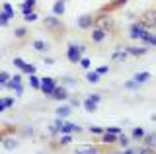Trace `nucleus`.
Segmentation results:
<instances>
[{"label": "nucleus", "instance_id": "nucleus-28", "mask_svg": "<svg viewBox=\"0 0 156 154\" xmlns=\"http://www.w3.org/2000/svg\"><path fill=\"white\" fill-rule=\"evenodd\" d=\"M22 18H23V22L26 23H35V22H39V12L37 10H31V12H26V14H22Z\"/></svg>", "mask_w": 156, "mask_h": 154}, {"label": "nucleus", "instance_id": "nucleus-10", "mask_svg": "<svg viewBox=\"0 0 156 154\" xmlns=\"http://www.w3.org/2000/svg\"><path fill=\"white\" fill-rule=\"evenodd\" d=\"M18 146H20V141L12 133H6V137H4V141H2V148L8 150V152H14V150H18Z\"/></svg>", "mask_w": 156, "mask_h": 154}, {"label": "nucleus", "instance_id": "nucleus-33", "mask_svg": "<svg viewBox=\"0 0 156 154\" xmlns=\"http://www.w3.org/2000/svg\"><path fill=\"white\" fill-rule=\"evenodd\" d=\"M20 133H22V137H26V138L35 137V129H33L31 125H23V127L20 129Z\"/></svg>", "mask_w": 156, "mask_h": 154}, {"label": "nucleus", "instance_id": "nucleus-5", "mask_svg": "<svg viewBox=\"0 0 156 154\" xmlns=\"http://www.w3.org/2000/svg\"><path fill=\"white\" fill-rule=\"evenodd\" d=\"M146 31H148V30H146V27L143 26V22H140V20H135V22L129 26L127 37H129L131 41H140V39H143V35H144Z\"/></svg>", "mask_w": 156, "mask_h": 154}, {"label": "nucleus", "instance_id": "nucleus-20", "mask_svg": "<svg viewBox=\"0 0 156 154\" xmlns=\"http://www.w3.org/2000/svg\"><path fill=\"white\" fill-rule=\"evenodd\" d=\"M98 107H100V103H96L94 100L88 98V96H86L84 100H82V109H84L86 113H96V111H98Z\"/></svg>", "mask_w": 156, "mask_h": 154}, {"label": "nucleus", "instance_id": "nucleus-37", "mask_svg": "<svg viewBox=\"0 0 156 154\" xmlns=\"http://www.w3.org/2000/svg\"><path fill=\"white\" fill-rule=\"evenodd\" d=\"M22 72H23L26 76H29V74H35V72H37V66L33 65V62H26V66L22 68Z\"/></svg>", "mask_w": 156, "mask_h": 154}, {"label": "nucleus", "instance_id": "nucleus-30", "mask_svg": "<svg viewBox=\"0 0 156 154\" xmlns=\"http://www.w3.org/2000/svg\"><path fill=\"white\" fill-rule=\"evenodd\" d=\"M35 8H37V4H35V2H29V0H23L22 4H18V10L22 12V14L31 12V10H35Z\"/></svg>", "mask_w": 156, "mask_h": 154}, {"label": "nucleus", "instance_id": "nucleus-4", "mask_svg": "<svg viewBox=\"0 0 156 154\" xmlns=\"http://www.w3.org/2000/svg\"><path fill=\"white\" fill-rule=\"evenodd\" d=\"M58 84H61V82H58V78H53V76H43V78H41V90H39V92L45 96V98L51 100V96L55 94V90H57Z\"/></svg>", "mask_w": 156, "mask_h": 154}, {"label": "nucleus", "instance_id": "nucleus-2", "mask_svg": "<svg viewBox=\"0 0 156 154\" xmlns=\"http://www.w3.org/2000/svg\"><path fill=\"white\" fill-rule=\"evenodd\" d=\"M109 35H111V33L107 31L104 26H98V23L90 30V41L94 43V45H101V43H105L107 39H109Z\"/></svg>", "mask_w": 156, "mask_h": 154}, {"label": "nucleus", "instance_id": "nucleus-43", "mask_svg": "<svg viewBox=\"0 0 156 154\" xmlns=\"http://www.w3.org/2000/svg\"><path fill=\"white\" fill-rule=\"evenodd\" d=\"M105 131L115 133V135H121V133H123V129H121V127H117V125H111V127H105Z\"/></svg>", "mask_w": 156, "mask_h": 154}, {"label": "nucleus", "instance_id": "nucleus-1", "mask_svg": "<svg viewBox=\"0 0 156 154\" xmlns=\"http://www.w3.org/2000/svg\"><path fill=\"white\" fill-rule=\"evenodd\" d=\"M41 23H43V27H45L49 33H53V35H58V33H62V31L66 30L65 23H62V20L58 16H55V14H49V16H45L41 20Z\"/></svg>", "mask_w": 156, "mask_h": 154}, {"label": "nucleus", "instance_id": "nucleus-41", "mask_svg": "<svg viewBox=\"0 0 156 154\" xmlns=\"http://www.w3.org/2000/svg\"><path fill=\"white\" fill-rule=\"evenodd\" d=\"M10 78H12V74H10L8 70H0V82H2V84H6Z\"/></svg>", "mask_w": 156, "mask_h": 154}, {"label": "nucleus", "instance_id": "nucleus-35", "mask_svg": "<svg viewBox=\"0 0 156 154\" xmlns=\"http://www.w3.org/2000/svg\"><path fill=\"white\" fill-rule=\"evenodd\" d=\"M10 22H12V18H10L8 14L2 10V8H0V27H8Z\"/></svg>", "mask_w": 156, "mask_h": 154}, {"label": "nucleus", "instance_id": "nucleus-32", "mask_svg": "<svg viewBox=\"0 0 156 154\" xmlns=\"http://www.w3.org/2000/svg\"><path fill=\"white\" fill-rule=\"evenodd\" d=\"M143 142H144V144H148V146H152L154 150H156V131L146 133V135H144V138H143Z\"/></svg>", "mask_w": 156, "mask_h": 154}, {"label": "nucleus", "instance_id": "nucleus-9", "mask_svg": "<svg viewBox=\"0 0 156 154\" xmlns=\"http://www.w3.org/2000/svg\"><path fill=\"white\" fill-rule=\"evenodd\" d=\"M68 98H70V90L66 88V86H62V84H58L57 86V90H55V94L51 96V100H55V102H68Z\"/></svg>", "mask_w": 156, "mask_h": 154}, {"label": "nucleus", "instance_id": "nucleus-25", "mask_svg": "<svg viewBox=\"0 0 156 154\" xmlns=\"http://www.w3.org/2000/svg\"><path fill=\"white\" fill-rule=\"evenodd\" d=\"M72 138H74V133H61L57 142H58V146H61V148H65V146H70Z\"/></svg>", "mask_w": 156, "mask_h": 154}, {"label": "nucleus", "instance_id": "nucleus-8", "mask_svg": "<svg viewBox=\"0 0 156 154\" xmlns=\"http://www.w3.org/2000/svg\"><path fill=\"white\" fill-rule=\"evenodd\" d=\"M31 49L35 53H41V55H47L49 51H51V41L47 39H41V37H37V39L31 41Z\"/></svg>", "mask_w": 156, "mask_h": 154}, {"label": "nucleus", "instance_id": "nucleus-24", "mask_svg": "<svg viewBox=\"0 0 156 154\" xmlns=\"http://www.w3.org/2000/svg\"><path fill=\"white\" fill-rule=\"evenodd\" d=\"M129 135H131V138H133V142H143V138H144L146 131H144L143 127H133Z\"/></svg>", "mask_w": 156, "mask_h": 154}, {"label": "nucleus", "instance_id": "nucleus-23", "mask_svg": "<svg viewBox=\"0 0 156 154\" xmlns=\"http://www.w3.org/2000/svg\"><path fill=\"white\" fill-rule=\"evenodd\" d=\"M133 78H135V80H136V82H139L140 86H143V84H146V82H150L152 74H150L148 70H140V72H135V74H133Z\"/></svg>", "mask_w": 156, "mask_h": 154}, {"label": "nucleus", "instance_id": "nucleus-3", "mask_svg": "<svg viewBox=\"0 0 156 154\" xmlns=\"http://www.w3.org/2000/svg\"><path fill=\"white\" fill-rule=\"evenodd\" d=\"M84 57V53L80 51V47H78V43L72 39L66 43V61L70 62V65H78L80 62V59Z\"/></svg>", "mask_w": 156, "mask_h": 154}, {"label": "nucleus", "instance_id": "nucleus-48", "mask_svg": "<svg viewBox=\"0 0 156 154\" xmlns=\"http://www.w3.org/2000/svg\"><path fill=\"white\" fill-rule=\"evenodd\" d=\"M0 90H4V84L2 82H0Z\"/></svg>", "mask_w": 156, "mask_h": 154}, {"label": "nucleus", "instance_id": "nucleus-40", "mask_svg": "<svg viewBox=\"0 0 156 154\" xmlns=\"http://www.w3.org/2000/svg\"><path fill=\"white\" fill-rule=\"evenodd\" d=\"M68 103L72 105V107H82V100L80 98H76V96H70V98H68Z\"/></svg>", "mask_w": 156, "mask_h": 154}, {"label": "nucleus", "instance_id": "nucleus-21", "mask_svg": "<svg viewBox=\"0 0 156 154\" xmlns=\"http://www.w3.org/2000/svg\"><path fill=\"white\" fill-rule=\"evenodd\" d=\"M84 80H86L88 84H100V82H101V74H100V72H98L96 68H94V70L90 68V70H86Z\"/></svg>", "mask_w": 156, "mask_h": 154}, {"label": "nucleus", "instance_id": "nucleus-44", "mask_svg": "<svg viewBox=\"0 0 156 154\" xmlns=\"http://www.w3.org/2000/svg\"><path fill=\"white\" fill-rule=\"evenodd\" d=\"M43 65H45V66H53V65H55V59L45 55V59H43Z\"/></svg>", "mask_w": 156, "mask_h": 154}, {"label": "nucleus", "instance_id": "nucleus-13", "mask_svg": "<svg viewBox=\"0 0 156 154\" xmlns=\"http://www.w3.org/2000/svg\"><path fill=\"white\" fill-rule=\"evenodd\" d=\"M125 49L129 51V55H131V57L139 59V57H144L146 53L150 51V47H146V45H143V43H139V45H129V47H125Z\"/></svg>", "mask_w": 156, "mask_h": 154}, {"label": "nucleus", "instance_id": "nucleus-16", "mask_svg": "<svg viewBox=\"0 0 156 154\" xmlns=\"http://www.w3.org/2000/svg\"><path fill=\"white\" fill-rule=\"evenodd\" d=\"M51 14H55V16L62 18L66 14V0H55L51 6Z\"/></svg>", "mask_w": 156, "mask_h": 154}, {"label": "nucleus", "instance_id": "nucleus-42", "mask_svg": "<svg viewBox=\"0 0 156 154\" xmlns=\"http://www.w3.org/2000/svg\"><path fill=\"white\" fill-rule=\"evenodd\" d=\"M96 70L100 72L101 76H105V74H109V65H101V66H96Z\"/></svg>", "mask_w": 156, "mask_h": 154}, {"label": "nucleus", "instance_id": "nucleus-36", "mask_svg": "<svg viewBox=\"0 0 156 154\" xmlns=\"http://www.w3.org/2000/svg\"><path fill=\"white\" fill-rule=\"evenodd\" d=\"M0 8H2V10L8 14V16L12 18V20H14V18H16V10H14V8H12V4H10V2H2V6H0Z\"/></svg>", "mask_w": 156, "mask_h": 154}, {"label": "nucleus", "instance_id": "nucleus-38", "mask_svg": "<svg viewBox=\"0 0 156 154\" xmlns=\"http://www.w3.org/2000/svg\"><path fill=\"white\" fill-rule=\"evenodd\" d=\"M78 66H80L82 70H90V66H92V61H90V57H82L80 59V62H78Z\"/></svg>", "mask_w": 156, "mask_h": 154}, {"label": "nucleus", "instance_id": "nucleus-18", "mask_svg": "<svg viewBox=\"0 0 156 154\" xmlns=\"http://www.w3.org/2000/svg\"><path fill=\"white\" fill-rule=\"evenodd\" d=\"M131 0H111L109 4H105L101 10H107V12H115V10H119V8H125L127 4H129Z\"/></svg>", "mask_w": 156, "mask_h": 154}, {"label": "nucleus", "instance_id": "nucleus-49", "mask_svg": "<svg viewBox=\"0 0 156 154\" xmlns=\"http://www.w3.org/2000/svg\"><path fill=\"white\" fill-rule=\"evenodd\" d=\"M29 2H35V4H37V0H29Z\"/></svg>", "mask_w": 156, "mask_h": 154}, {"label": "nucleus", "instance_id": "nucleus-31", "mask_svg": "<svg viewBox=\"0 0 156 154\" xmlns=\"http://www.w3.org/2000/svg\"><path fill=\"white\" fill-rule=\"evenodd\" d=\"M121 146V150H123V148H127L129 146V144H133V138H131V135H125V133H121L119 135V142H117Z\"/></svg>", "mask_w": 156, "mask_h": 154}, {"label": "nucleus", "instance_id": "nucleus-15", "mask_svg": "<svg viewBox=\"0 0 156 154\" xmlns=\"http://www.w3.org/2000/svg\"><path fill=\"white\" fill-rule=\"evenodd\" d=\"M16 103V96H0V113L8 111Z\"/></svg>", "mask_w": 156, "mask_h": 154}, {"label": "nucleus", "instance_id": "nucleus-12", "mask_svg": "<svg viewBox=\"0 0 156 154\" xmlns=\"http://www.w3.org/2000/svg\"><path fill=\"white\" fill-rule=\"evenodd\" d=\"M129 57H131V55H129V51H127L125 47H119V49H115V51L109 55V61L119 65V62H127V59H129Z\"/></svg>", "mask_w": 156, "mask_h": 154}, {"label": "nucleus", "instance_id": "nucleus-17", "mask_svg": "<svg viewBox=\"0 0 156 154\" xmlns=\"http://www.w3.org/2000/svg\"><path fill=\"white\" fill-rule=\"evenodd\" d=\"M139 43H143V45H146V47H150V49H152V47H156V33H154V30H148L143 35V39H140Z\"/></svg>", "mask_w": 156, "mask_h": 154}, {"label": "nucleus", "instance_id": "nucleus-22", "mask_svg": "<svg viewBox=\"0 0 156 154\" xmlns=\"http://www.w3.org/2000/svg\"><path fill=\"white\" fill-rule=\"evenodd\" d=\"M14 37H16L18 41H23L29 37V27L27 26H16V30H14Z\"/></svg>", "mask_w": 156, "mask_h": 154}, {"label": "nucleus", "instance_id": "nucleus-39", "mask_svg": "<svg viewBox=\"0 0 156 154\" xmlns=\"http://www.w3.org/2000/svg\"><path fill=\"white\" fill-rule=\"evenodd\" d=\"M12 65H14V66H16V68H18V70H22V68H23V66H26V61H23V59H22V57H14V59H12Z\"/></svg>", "mask_w": 156, "mask_h": 154}, {"label": "nucleus", "instance_id": "nucleus-11", "mask_svg": "<svg viewBox=\"0 0 156 154\" xmlns=\"http://www.w3.org/2000/svg\"><path fill=\"white\" fill-rule=\"evenodd\" d=\"M72 111H74V107H72L68 102H61L57 105V109H55V115L57 117H62V119H68L72 115Z\"/></svg>", "mask_w": 156, "mask_h": 154}, {"label": "nucleus", "instance_id": "nucleus-46", "mask_svg": "<svg viewBox=\"0 0 156 154\" xmlns=\"http://www.w3.org/2000/svg\"><path fill=\"white\" fill-rule=\"evenodd\" d=\"M4 137H6V129H0V144H2Z\"/></svg>", "mask_w": 156, "mask_h": 154}, {"label": "nucleus", "instance_id": "nucleus-45", "mask_svg": "<svg viewBox=\"0 0 156 154\" xmlns=\"http://www.w3.org/2000/svg\"><path fill=\"white\" fill-rule=\"evenodd\" d=\"M88 98H92V100H94L96 103H100V102H101V98H104V96H101V94H88Z\"/></svg>", "mask_w": 156, "mask_h": 154}, {"label": "nucleus", "instance_id": "nucleus-6", "mask_svg": "<svg viewBox=\"0 0 156 154\" xmlns=\"http://www.w3.org/2000/svg\"><path fill=\"white\" fill-rule=\"evenodd\" d=\"M96 26V14H80V16L76 18V27L82 31H90L92 27Z\"/></svg>", "mask_w": 156, "mask_h": 154}, {"label": "nucleus", "instance_id": "nucleus-26", "mask_svg": "<svg viewBox=\"0 0 156 154\" xmlns=\"http://www.w3.org/2000/svg\"><path fill=\"white\" fill-rule=\"evenodd\" d=\"M58 82H61L62 86H66L68 90L78 88V80H76V78H72V76H61V78H58Z\"/></svg>", "mask_w": 156, "mask_h": 154}, {"label": "nucleus", "instance_id": "nucleus-50", "mask_svg": "<svg viewBox=\"0 0 156 154\" xmlns=\"http://www.w3.org/2000/svg\"><path fill=\"white\" fill-rule=\"evenodd\" d=\"M66 2H68V0H66Z\"/></svg>", "mask_w": 156, "mask_h": 154}, {"label": "nucleus", "instance_id": "nucleus-29", "mask_svg": "<svg viewBox=\"0 0 156 154\" xmlns=\"http://www.w3.org/2000/svg\"><path fill=\"white\" fill-rule=\"evenodd\" d=\"M123 90H127V92H139V90H140V84L136 82L135 78L125 80V82H123Z\"/></svg>", "mask_w": 156, "mask_h": 154}, {"label": "nucleus", "instance_id": "nucleus-7", "mask_svg": "<svg viewBox=\"0 0 156 154\" xmlns=\"http://www.w3.org/2000/svg\"><path fill=\"white\" fill-rule=\"evenodd\" d=\"M140 22H143V26L146 30H156V8H148V10H144L140 14L139 18Z\"/></svg>", "mask_w": 156, "mask_h": 154}, {"label": "nucleus", "instance_id": "nucleus-47", "mask_svg": "<svg viewBox=\"0 0 156 154\" xmlns=\"http://www.w3.org/2000/svg\"><path fill=\"white\" fill-rule=\"evenodd\" d=\"M150 121H154V123H156V113H152V115H150Z\"/></svg>", "mask_w": 156, "mask_h": 154}, {"label": "nucleus", "instance_id": "nucleus-27", "mask_svg": "<svg viewBox=\"0 0 156 154\" xmlns=\"http://www.w3.org/2000/svg\"><path fill=\"white\" fill-rule=\"evenodd\" d=\"M27 86L31 90H41V78L37 76V72L35 74H29L27 76Z\"/></svg>", "mask_w": 156, "mask_h": 154}, {"label": "nucleus", "instance_id": "nucleus-34", "mask_svg": "<svg viewBox=\"0 0 156 154\" xmlns=\"http://www.w3.org/2000/svg\"><path fill=\"white\" fill-rule=\"evenodd\" d=\"M88 133H90L92 137H101V135L105 133V127H100V125H92V127H88Z\"/></svg>", "mask_w": 156, "mask_h": 154}, {"label": "nucleus", "instance_id": "nucleus-14", "mask_svg": "<svg viewBox=\"0 0 156 154\" xmlns=\"http://www.w3.org/2000/svg\"><path fill=\"white\" fill-rule=\"evenodd\" d=\"M104 146H98V144H80V146L74 148V152H82V154H98V152H104Z\"/></svg>", "mask_w": 156, "mask_h": 154}, {"label": "nucleus", "instance_id": "nucleus-19", "mask_svg": "<svg viewBox=\"0 0 156 154\" xmlns=\"http://www.w3.org/2000/svg\"><path fill=\"white\" fill-rule=\"evenodd\" d=\"M101 142L105 144V146H113V144L119 142V135H115V133H109V131H105L104 135H101Z\"/></svg>", "mask_w": 156, "mask_h": 154}]
</instances>
